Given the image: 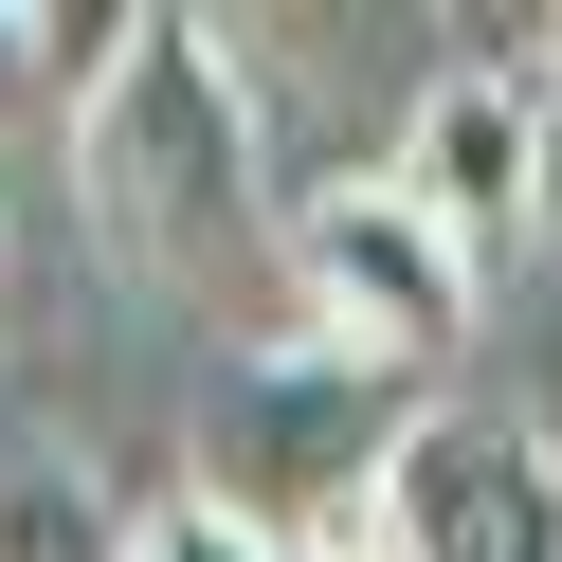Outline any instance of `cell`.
<instances>
[{
  "mask_svg": "<svg viewBox=\"0 0 562 562\" xmlns=\"http://www.w3.org/2000/svg\"><path fill=\"white\" fill-rule=\"evenodd\" d=\"M381 182H400L472 272L526 255V236H544V91H526L508 55H453V74L417 91V127H400V164H381Z\"/></svg>",
  "mask_w": 562,
  "mask_h": 562,
  "instance_id": "5",
  "label": "cell"
},
{
  "mask_svg": "<svg viewBox=\"0 0 562 562\" xmlns=\"http://www.w3.org/2000/svg\"><path fill=\"white\" fill-rule=\"evenodd\" d=\"M127 490L74 472V453H0V562H127Z\"/></svg>",
  "mask_w": 562,
  "mask_h": 562,
  "instance_id": "6",
  "label": "cell"
},
{
  "mask_svg": "<svg viewBox=\"0 0 562 562\" xmlns=\"http://www.w3.org/2000/svg\"><path fill=\"white\" fill-rule=\"evenodd\" d=\"M291 327L345 345V363H381V381H436L453 345H472V255H453L400 182L345 164V182L291 200Z\"/></svg>",
  "mask_w": 562,
  "mask_h": 562,
  "instance_id": "3",
  "label": "cell"
},
{
  "mask_svg": "<svg viewBox=\"0 0 562 562\" xmlns=\"http://www.w3.org/2000/svg\"><path fill=\"white\" fill-rule=\"evenodd\" d=\"M127 562H272V544H255V526L218 508V490H164V508L127 526Z\"/></svg>",
  "mask_w": 562,
  "mask_h": 562,
  "instance_id": "7",
  "label": "cell"
},
{
  "mask_svg": "<svg viewBox=\"0 0 562 562\" xmlns=\"http://www.w3.org/2000/svg\"><path fill=\"white\" fill-rule=\"evenodd\" d=\"M417 417H436V381H381V363H345V345H308V327H255L200 381V490H218L272 562H400L381 508H400Z\"/></svg>",
  "mask_w": 562,
  "mask_h": 562,
  "instance_id": "2",
  "label": "cell"
},
{
  "mask_svg": "<svg viewBox=\"0 0 562 562\" xmlns=\"http://www.w3.org/2000/svg\"><path fill=\"white\" fill-rule=\"evenodd\" d=\"M381 526H400V562H562V436L508 400H436Z\"/></svg>",
  "mask_w": 562,
  "mask_h": 562,
  "instance_id": "4",
  "label": "cell"
},
{
  "mask_svg": "<svg viewBox=\"0 0 562 562\" xmlns=\"http://www.w3.org/2000/svg\"><path fill=\"white\" fill-rule=\"evenodd\" d=\"M74 182H91V236H110L146 291H182V308L291 291V200H272L255 91H236L218 19H182V0H127L110 91L74 110Z\"/></svg>",
  "mask_w": 562,
  "mask_h": 562,
  "instance_id": "1",
  "label": "cell"
}]
</instances>
